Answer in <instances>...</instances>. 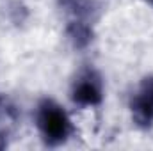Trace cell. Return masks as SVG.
<instances>
[{"instance_id":"obj_1","label":"cell","mask_w":153,"mask_h":151,"mask_svg":"<svg viewBox=\"0 0 153 151\" xmlns=\"http://www.w3.org/2000/svg\"><path fill=\"white\" fill-rule=\"evenodd\" d=\"M34 126L48 148L64 146L75 135V123L68 109L53 98H41L34 109Z\"/></svg>"},{"instance_id":"obj_2","label":"cell","mask_w":153,"mask_h":151,"mask_svg":"<svg viewBox=\"0 0 153 151\" xmlns=\"http://www.w3.org/2000/svg\"><path fill=\"white\" fill-rule=\"evenodd\" d=\"M70 100L82 110L98 109L103 103L105 84L102 73L94 66H84L75 73L70 84Z\"/></svg>"},{"instance_id":"obj_3","label":"cell","mask_w":153,"mask_h":151,"mask_svg":"<svg viewBox=\"0 0 153 151\" xmlns=\"http://www.w3.org/2000/svg\"><path fill=\"white\" fill-rule=\"evenodd\" d=\"M128 112L139 130L153 128V75L143 76L128 98Z\"/></svg>"},{"instance_id":"obj_4","label":"cell","mask_w":153,"mask_h":151,"mask_svg":"<svg viewBox=\"0 0 153 151\" xmlns=\"http://www.w3.org/2000/svg\"><path fill=\"white\" fill-rule=\"evenodd\" d=\"M66 36L68 41L71 43V46L75 50H84L93 43V21H85V20H76L71 18L68 21L66 27Z\"/></svg>"},{"instance_id":"obj_5","label":"cell","mask_w":153,"mask_h":151,"mask_svg":"<svg viewBox=\"0 0 153 151\" xmlns=\"http://www.w3.org/2000/svg\"><path fill=\"white\" fill-rule=\"evenodd\" d=\"M64 5L71 13V18L85 21H93V16L98 11V4L94 0H64Z\"/></svg>"},{"instance_id":"obj_6","label":"cell","mask_w":153,"mask_h":151,"mask_svg":"<svg viewBox=\"0 0 153 151\" xmlns=\"http://www.w3.org/2000/svg\"><path fill=\"white\" fill-rule=\"evenodd\" d=\"M14 121H16L14 105L7 98L0 96V130L2 132H7V128L11 124H14Z\"/></svg>"}]
</instances>
